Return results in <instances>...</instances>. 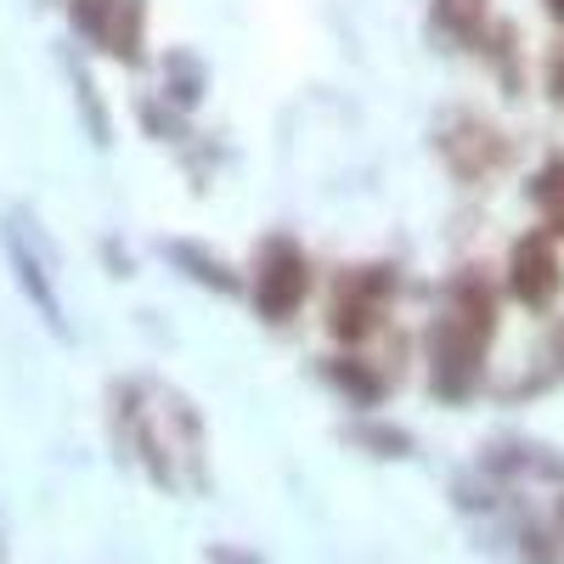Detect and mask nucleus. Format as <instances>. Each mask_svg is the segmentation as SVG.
Instances as JSON below:
<instances>
[{
	"mask_svg": "<svg viewBox=\"0 0 564 564\" xmlns=\"http://www.w3.org/2000/svg\"><path fill=\"white\" fill-rule=\"evenodd\" d=\"M406 276L395 260H356L322 276L316 289V322L334 350H372L390 327L401 305Z\"/></svg>",
	"mask_w": 564,
	"mask_h": 564,
	"instance_id": "nucleus-1",
	"label": "nucleus"
},
{
	"mask_svg": "<svg viewBox=\"0 0 564 564\" xmlns=\"http://www.w3.org/2000/svg\"><path fill=\"white\" fill-rule=\"evenodd\" d=\"M316 289H322V265L294 231H265L254 254L243 260V300H249L254 322L276 327V334H289L316 305Z\"/></svg>",
	"mask_w": 564,
	"mask_h": 564,
	"instance_id": "nucleus-2",
	"label": "nucleus"
},
{
	"mask_svg": "<svg viewBox=\"0 0 564 564\" xmlns=\"http://www.w3.org/2000/svg\"><path fill=\"white\" fill-rule=\"evenodd\" d=\"M102 417H108V435H113L119 457L130 468H141V480H153L159 491L181 497V475H175V457L164 446V423H159L153 372H119L102 395Z\"/></svg>",
	"mask_w": 564,
	"mask_h": 564,
	"instance_id": "nucleus-3",
	"label": "nucleus"
},
{
	"mask_svg": "<svg viewBox=\"0 0 564 564\" xmlns=\"http://www.w3.org/2000/svg\"><path fill=\"white\" fill-rule=\"evenodd\" d=\"M68 45L124 74L148 68V0H63Z\"/></svg>",
	"mask_w": 564,
	"mask_h": 564,
	"instance_id": "nucleus-4",
	"label": "nucleus"
},
{
	"mask_svg": "<svg viewBox=\"0 0 564 564\" xmlns=\"http://www.w3.org/2000/svg\"><path fill=\"white\" fill-rule=\"evenodd\" d=\"M0 254L12 265V282L18 294L34 305V316L52 327L57 339H68V305H63V289H57V249L40 238V226L29 209H7L0 215Z\"/></svg>",
	"mask_w": 564,
	"mask_h": 564,
	"instance_id": "nucleus-5",
	"label": "nucleus"
},
{
	"mask_svg": "<svg viewBox=\"0 0 564 564\" xmlns=\"http://www.w3.org/2000/svg\"><path fill=\"white\" fill-rule=\"evenodd\" d=\"M486 372H491V345L463 334L457 322L435 311L430 327H423V379H430V395L441 406H468L486 390Z\"/></svg>",
	"mask_w": 564,
	"mask_h": 564,
	"instance_id": "nucleus-6",
	"label": "nucleus"
},
{
	"mask_svg": "<svg viewBox=\"0 0 564 564\" xmlns=\"http://www.w3.org/2000/svg\"><path fill=\"white\" fill-rule=\"evenodd\" d=\"M435 153L457 186H491L513 164V141L497 119H486L475 108H452L435 124Z\"/></svg>",
	"mask_w": 564,
	"mask_h": 564,
	"instance_id": "nucleus-7",
	"label": "nucleus"
},
{
	"mask_svg": "<svg viewBox=\"0 0 564 564\" xmlns=\"http://www.w3.org/2000/svg\"><path fill=\"white\" fill-rule=\"evenodd\" d=\"M502 300H513L520 311H553L558 294H564V254H558V238H547L542 226H525L520 238L508 243L502 254Z\"/></svg>",
	"mask_w": 564,
	"mask_h": 564,
	"instance_id": "nucleus-8",
	"label": "nucleus"
},
{
	"mask_svg": "<svg viewBox=\"0 0 564 564\" xmlns=\"http://www.w3.org/2000/svg\"><path fill=\"white\" fill-rule=\"evenodd\" d=\"M153 395H159V423H164V446L175 457L181 491H209V423H204L198 401L181 395L164 379H153Z\"/></svg>",
	"mask_w": 564,
	"mask_h": 564,
	"instance_id": "nucleus-9",
	"label": "nucleus"
},
{
	"mask_svg": "<svg viewBox=\"0 0 564 564\" xmlns=\"http://www.w3.org/2000/svg\"><path fill=\"white\" fill-rule=\"evenodd\" d=\"M316 379L322 390H334L350 412H379L395 390V372L372 356V350H327L316 356Z\"/></svg>",
	"mask_w": 564,
	"mask_h": 564,
	"instance_id": "nucleus-10",
	"label": "nucleus"
},
{
	"mask_svg": "<svg viewBox=\"0 0 564 564\" xmlns=\"http://www.w3.org/2000/svg\"><path fill=\"white\" fill-rule=\"evenodd\" d=\"M159 254H164V265H170L175 276L198 282L204 294H215V300H243V265H231L215 243H204V238H164Z\"/></svg>",
	"mask_w": 564,
	"mask_h": 564,
	"instance_id": "nucleus-11",
	"label": "nucleus"
},
{
	"mask_svg": "<svg viewBox=\"0 0 564 564\" xmlns=\"http://www.w3.org/2000/svg\"><path fill=\"white\" fill-rule=\"evenodd\" d=\"M491 23H497L491 0H430V34L446 52H480Z\"/></svg>",
	"mask_w": 564,
	"mask_h": 564,
	"instance_id": "nucleus-12",
	"label": "nucleus"
},
{
	"mask_svg": "<svg viewBox=\"0 0 564 564\" xmlns=\"http://www.w3.org/2000/svg\"><path fill=\"white\" fill-rule=\"evenodd\" d=\"M153 90H159L170 108H181L186 119H193V113L204 108V97H209V68H204V57H198V52H186V45H170V52L159 57V79H153Z\"/></svg>",
	"mask_w": 564,
	"mask_h": 564,
	"instance_id": "nucleus-13",
	"label": "nucleus"
},
{
	"mask_svg": "<svg viewBox=\"0 0 564 564\" xmlns=\"http://www.w3.org/2000/svg\"><path fill=\"white\" fill-rule=\"evenodd\" d=\"M63 74H68V90H74V108H79L85 135L97 141V148H113V113H108L102 90H97V79H90V68H85V57L74 52V45H63Z\"/></svg>",
	"mask_w": 564,
	"mask_h": 564,
	"instance_id": "nucleus-14",
	"label": "nucleus"
},
{
	"mask_svg": "<svg viewBox=\"0 0 564 564\" xmlns=\"http://www.w3.org/2000/svg\"><path fill=\"white\" fill-rule=\"evenodd\" d=\"M525 198H531V209H536V226L547 231V238L564 243V153H547V159L531 170Z\"/></svg>",
	"mask_w": 564,
	"mask_h": 564,
	"instance_id": "nucleus-15",
	"label": "nucleus"
},
{
	"mask_svg": "<svg viewBox=\"0 0 564 564\" xmlns=\"http://www.w3.org/2000/svg\"><path fill=\"white\" fill-rule=\"evenodd\" d=\"M480 57H486V68H491V79L508 90V97H520L525 90V63H520V29H513L508 18H497L491 29H486V40H480Z\"/></svg>",
	"mask_w": 564,
	"mask_h": 564,
	"instance_id": "nucleus-16",
	"label": "nucleus"
},
{
	"mask_svg": "<svg viewBox=\"0 0 564 564\" xmlns=\"http://www.w3.org/2000/svg\"><path fill=\"white\" fill-rule=\"evenodd\" d=\"M345 441H350V446H361L367 457H390V463H401V457H412V452H417V441L401 430V423H384L379 412H356V423L345 430Z\"/></svg>",
	"mask_w": 564,
	"mask_h": 564,
	"instance_id": "nucleus-17",
	"label": "nucleus"
},
{
	"mask_svg": "<svg viewBox=\"0 0 564 564\" xmlns=\"http://www.w3.org/2000/svg\"><path fill=\"white\" fill-rule=\"evenodd\" d=\"M135 119H141V130H148L153 141H164V148H186V141H193L198 130H193V119H186L181 108H170L159 90H135Z\"/></svg>",
	"mask_w": 564,
	"mask_h": 564,
	"instance_id": "nucleus-18",
	"label": "nucleus"
},
{
	"mask_svg": "<svg viewBox=\"0 0 564 564\" xmlns=\"http://www.w3.org/2000/svg\"><path fill=\"white\" fill-rule=\"evenodd\" d=\"M542 90H547V102L564 108V34L547 45V57H542Z\"/></svg>",
	"mask_w": 564,
	"mask_h": 564,
	"instance_id": "nucleus-19",
	"label": "nucleus"
},
{
	"mask_svg": "<svg viewBox=\"0 0 564 564\" xmlns=\"http://www.w3.org/2000/svg\"><path fill=\"white\" fill-rule=\"evenodd\" d=\"M204 564H265L254 547H243V542H215L209 553H204Z\"/></svg>",
	"mask_w": 564,
	"mask_h": 564,
	"instance_id": "nucleus-20",
	"label": "nucleus"
},
{
	"mask_svg": "<svg viewBox=\"0 0 564 564\" xmlns=\"http://www.w3.org/2000/svg\"><path fill=\"white\" fill-rule=\"evenodd\" d=\"M542 361H547V379H564V322L547 334V345H542Z\"/></svg>",
	"mask_w": 564,
	"mask_h": 564,
	"instance_id": "nucleus-21",
	"label": "nucleus"
},
{
	"mask_svg": "<svg viewBox=\"0 0 564 564\" xmlns=\"http://www.w3.org/2000/svg\"><path fill=\"white\" fill-rule=\"evenodd\" d=\"M102 254L113 260V276H130V254H124V243H119V238H102Z\"/></svg>",
	"mask_w": 564,
	"mask_h": 564,
	"instance_id": "nucleus-22",
	"label": "nucleus"
},
{
	"mask_svg": "<svg viewBox=\"0 0 564 564\" xmlns=\"http://www.w3.org/2000/svg\"><path fill=\"white\" fill-rule=\"evenodd\" d=\"M547 536H553L558 553H564V491H558V502H553V513H547Z\"/></svg>",
	"mask_w": 564,
	"mask_h": 564,
	"instance_id": "nucleus-23",
	"label": "nucleus"
},
{
	"mask_svg": "<svg viewBox=\"0 0 564 564\" xmlns=\"http://www.w3.org/2000/svg\"><path fill=\"white\" fill-rule=\"evenodd\" d=\"M542 12H547V18H553V23L564 29V0H542Z\"/></svg>",
	"mask_w": 564,
	"mask_h": 564,
	"instance_id": "nucleus-24",
	"label": "nucleus"
},
{
	"mask_svg": "<svg viewBox=\"0 0 564 564\" xmlns=\"http://www.w3.org/2000/svg\"><path fill=\"white\" fill-rule=\"evenodd\" d=\"M0 558H7V531H0Z\"/></svg>",
	"mask_w": 564,
	"mask_h": 564,
	"instance_id": "nucleus-25",
	"label": "nucleus"
}]
</instances>
